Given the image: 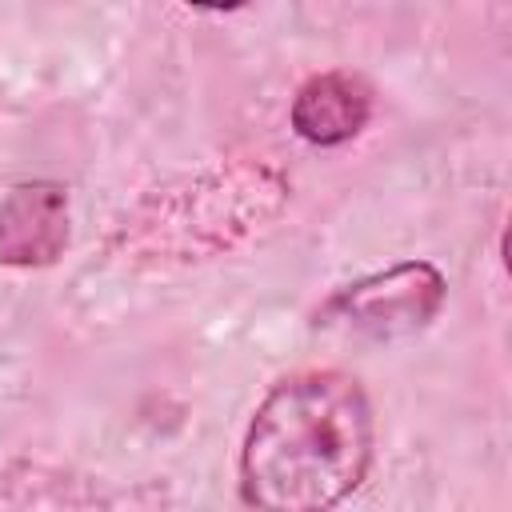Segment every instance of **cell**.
<instances>
[{"mask_svg":"<svg viewBox=\"0 0 512 512\" xmlns=\"http://www.w3.org/2000/svg\"><path fill=\"white\" fill-rule=\"evenodd\" d=\"M444 296H448V284L436 264L400 260L384 272H372L336 288L316 316L320 324H340L348 332L388 340V336H408L432 324V316L444 308Z\"/></svg>","mask_w":512,"mask_h":512,"instance_id":"3","label":"cell"},{"mask_svg":"<svg viewBox=\"0 0 512 512\" xmlns=\"http://www.w3.org/2000/svg\"><path fill=\"white\" fill-rule=\"evenodd\" d=\"M68 188L56 180H24L0 200V264L48 268L68 248Z\"/></svg>","mask_w":512,"mask_h":512,"instance_id":"4","label":"cell"},{"mask_svg":"<svg viewBox=\"0 0 512 512\" xmlns=\"http://www.w3.org/2000/svg\"><path fill=\"white\" fill-rule=\"evenodd\" d=\"M376 108V92L360 72H344V68H328L308 76L288 108V124L304 144L316 148H336L356 140Z\"/></svg>","mask_w":512,"mask_h":512,"instance_id":"5","label":"cell"},{"mask_svg":"<svg viewBox=\"0 0 512 512\" xmlns=\"http://www.w3.org/2000/svg\"><path fill=\"white\" fill-rule=\"evenodd\" d=\"M288 176L260 156L212 164L152 188L116 228L112 252L136 268L196 264L264 232L288 204Z\"/></svg>","mask_w":512,"mask_h":512,"instance_id":"2","label":"cell"},{"mask_svg":"<svg viewBox=\"0 0 512 512\" xmlns=\"http://www.w3.org/2000/svg\"><path fill=\"white\" fill-rule=\"evenodd\" d=\"M376 416L364 384L340 368L276 380L240 444V500L252 512H332L368 476Z\"/></svg>","mask_w":512,"mask_h":512,"instance_id":"1","label":"cell"}]
</instances>
